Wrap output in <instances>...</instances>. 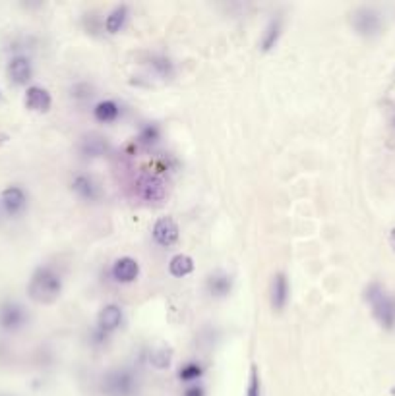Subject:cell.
Segmentation results:
<instances>
[{
    "label": "cell",
    "instance_id": "9c48e42d",
    "mask_svg": "<svg viewBox=\"0 0 395 396\" xmlns=\"http://www.w3.org/2000/svg\"><path fill=\"white\" fill-rule=\"evenodd\" d=\"M138 191L146 201H163L167 196L165 182L157 174H144L139 178Z\"/></svg>",
    "mask_w": 395,
    "mask_h": 396
},
{
    "label": "cell",
    "instance_id": "9a60e30c",
    "mask_svg": "<svg viewBox=\"0 0 395 396\" xmlns=\"http://www.w3.org/2000/svg\"><path fill=\"white\" fill-rule=\"evenodd\" d=\"M8 75L16 85H26L33 75V68H31L28 56H14L8 62Z\"/></svg>",
    "mask_w": 395,
    "mask_h": 396
},
{
    "label": "cell",
    "instance_id": "484cf974",
    "mask_svg": "<svg viewBox=\"0 0 395 396\" xmlns=\"http://www.w3.org/2000/svg\"><path fill=\"white\" fill-rule=\"evenodd\" d=\"M182 396H206V389L201 385H190Z\"/></svg>",
    "mask_w": 395,
    "mask_h": 396
},
{
    "label": "cell",
    "instance_id": "277c9868",
    "mask_svg": "<svg viewBox=\"0 0 395 396\" xmlns=\"http://www.w3.org/2000/svg\"><path fill=\"white\" fill-rule=\"evenodd\" d=\"M351 26L362 37H376L384 29V18L378 8L361 6L351 14Z\"/></svg>",
    "mask_w": 395,
    "mask_h": 396
},
{
    "label": "cell",
    "instance_id": "5b68a950",
    "mask_svg": "<svg viewBox=\"0 0 395 396\" xmlns=\"http://www.w3.org/2000/svg\"><path fill=\"white\" fill-rule=\"evenodd\" d=\"M28 321V314L16 301H4L0 306V328H4L8 333L20 331Z\"/></svg>",
    "mask_w": 395,
    "mask_h": 396
},
{
    "label": "cell",
    "instance_id": "7a4b0ae2",
    "mask_svg": "<svg viewBox=\"0 0 395 396\" xmlns=\"http://www.w3.org/2000/svg\"><path fill=\"white\" fill-rule=\"evenodd\" d=\"M368 306L372 309V315L381 328L394 331L395 328V298L381 287L380 282H370L364 290Z\"/></svg>",
    "mask_w": 395,
    "mask_h": 396
},
{
    "label": "cell",
    "instance_id": "ffe728a7",
    "mask_svg": "<svg viewBox=\"0 0 395 396\" xmlns=\"http://www.w3.org/2000/svg\"><path fill=\"white\" fill-rule=\"evenodd\" d=\"M169 271L177 279H182V277H186V274L194 271V259L190 255H186V253H179V255H174L173 259L169 261Z\"/></svg>",
    "mask_w": 395,
    "mask_h": 396
},
{
    "label": "cell",
    "instance_id": "e0dca14e",
    "mask_svg": "<svg viewBox=\"0 0 395 396\" xmlns=\"http://www.w3.org/2000/svg\"><path fill=\"white\" fill-rule=\"evenodd\" d=\"M80 151H82V155L90 159L103 157L105 153L109 151V141L99 134H88L80 141Z\"/></svg>",
    "mask_w": 395,
    "mask_h": 396
},
{
    "label": "cell",
    "instance_id": "7402d4cb",
    "mask_svg": "<svg viewBox=\"0 0 395 396\" xmlns=\"http://www.w3.org/2000/svg\"><path fill=\"white\" fill-rule=\"evenodd\" d=\"M161 139V128L155 122L144 124L138 132V141L146 147H152Z\"/></svg>",
    "mask_w": 395,
    "mask_h": 396
},
{
    "label": "cell",
    "instance_id": "4fadbf2b",
    "mask_svg": "<svg viewBox=\"0 0 395 396\" xmlns=\"http://www.w3.org/2000/svg\"><path fill=\"white\" fill-rule=\"evenodd\" d=\"M28 205V196H26V191L18 188V186H10L6 190L2 191V207H4V211L10 215V217H14V215H20L23 209Z\"/></svg>",
    "mask_w": 395,
    "mask_h": 396
},
{
    "label": "cell",
    "instance_id": "d6986e66",
    "mask_svg": "<svg viewBox=\"0 0 395 396\" xmlns=\"http://www.w3.org/2000/svg\"><path fill=\"white\" fill-rule=\"evenodd\" d=\"M128 16H130V8L126 6V4H118V6L112 8L111 12H109V16H107V20H105V29H107L111 35L118 33V31L126 26Z\"/></svg>",
    "mask_w": 395,
    "mask_h": 396
},
{
    "label": "cell",
    "instance_id": "7c38bea8",
    "mask_svg": "<svg viewBox=\"0 0 395 396\" xmlns=\"http://www.w3.org/2000/svg\"><path fill=\"white\" fill-rule=\"evenodd\" d=\"M206 290L211 298H225L233 290V277L225 271H214L206 279Z\"/></svg>",
    "mask_w": 395,
    "mask_h": 396
},
{
    "label": "cell",
    "instance_id": "52a82bcc",
    "mask_svg": "<svg viewBox=\"0 0 395 396\" xmlns=\"http://www.w3.org/2000/svg\"><path fill=\"white\" fill-rule=\"evenodd\" d=\"M179 225L173 217H161L155 225H153V240L163 247H171L179 242Z\"/></svg>",
    "mask_w": 395,
    "mask_h": 396
},
{
    "label": "cell",
    "instance_id": "83f0119b",
    "mask_svg": "<svg viewBox=\"0 0 395 396\" xmlns=\"http://www.w3.org/2000/svg\"><path fill=\"white\" fill-rule=\"evenodd\" d=\"M391 395H394V396H395V387H394V389H391Z\"/></svg>",
    "mask_w": 395,
    "mask_h": 396
},
{
    "label": "cell",
    "instance_id": "8fae6325",
    "mask_svg": "<svg viewBox=\"0 0 395 396\" xmlns=\"http://www.w3.org/2000/svg\"><path fill=\"white\" fill-rule=\"evenodd\" d=\"M125 321V311L117 304H109L105 306L98 315V328H101L103 333L111 335L112 331H117Z\"/></svg>",
    "mask_w": 395,
    "mask_h": 396
},
{
    "label": "cell",
    "instance_id": "4316f807",
    "mask_svg": "<svg viewBox=\"0 0 395 396\" xmlns=\"http://www.w3.org/2000/svg\"><path fill=\"white\" fill-rule=\"evenodd\" d=\"M389 244H391V247H394V252H395V226H394V230H391V234H389Z\"/></svg>",
    "mask_w": 395,
    "mask_h": 396
},
{
    "label": "cell",
    "instance_id": "d4e9b609",
    "mask_svg": "<svg viewBox=\"0 0 395 396\" xmlns=\"http://www.w3.org/2000/svg\"><path fill=\"white\" fill-rule=\"evenodd\" d=\"M246 396H262V379H260V371H258L256 365H252V369H250Z\"/></svg>",
    "mask_w": 395,
    "mask_h": 396
},
{
    "label": "cell",
    "instance_id": "f1b7e54d",
    "mask_svg": "<svg viewBox=\"0 0 395 396\" xmlns=\"http://www.w3.org/2000/svg\"><path fill=\"white\" fill-rule=\"evenodd\" d=\"M394 124H395V118H394Z\"/></svg>",
    "mask_w": 395,
    "mask_h": 396
},
{
    "label": "cell",
    "instance_id": "8992f818",
    "mask_svg": "<svg viewBox=\"0 0 395 396\" xmlns=\"http://www.w3.org/2000/svg\"><path fill=\"white\" fill-rule=\"evenodd\" d=\"M72 191L76 193L78 198L88 201V203H95L101 199V186L93 176L90 174H76L72 180Z\"/></svg>",
    "mask_w": 395,
    "mask_h": 396
},
{
    "label": "cell",
    "instance_id": "3957f363",
    "mask_svg": "<svg viewBox=\"0 0 395 396\" xmlns=\"http://www.w3.org/2000/svg\"><path fill=\"white\" fill-rule=\"evenodd\" d=\"M139 382L132 369L118 368L109 371L101 381V390L105 396H136Z\"/></svg>",
    "mask_w": 395,
    "mask_h": 396
},
{
    "label": "cell",
    "instance_id": "44dd1931",
    "mask_svg": "<svg viewBox=\"0 0 395 396\" xmlns=\"http://www.w3.org/2000/svg\"><path fill=\"white\" fill-rule=\"evenodd\" d=\"M171 362H173V348L171 346L161 344V346L149 352V363L155 369H167L171 365Z\"/></svg>",
    "mask_w": 395,
    "mask_h": 396
},
{
    "label": "cell",
    "instance_id": "2e32d148",
    "mask_svg": "<svg viewBox=\"0 0 395 396\" xmlns=\"http://www.w3.org/2000/svg\"><path fill=\"white\" fill-rule=\"evenodd\" d=\"M281 35H283V18H281V16H275V18H271L270 23L263 29L262 39H260V48H262L263 53L273 50V48L278 47Z\"/></svg>",
    "mask_w": 395,
    "mask_h": 396
},
{
    "label": "cell",
    "instance_id": "6da1fadb",
    "mask_svg": "<svg viewBox=\"0 0 395 396\" xmlns=\"http://www.w3.org/2000/svg\"><path fill=\"white\" fill-rule=\"evenodd\" d=\"M28 294L35 304H55L63 294V274L51 265L37 267L29 279Z\"/></svg>",
    "mask_w": 395,
    "mask_h": 396
},
{
    "label": "cell",
    "instance_id": "cb8c5ba5",
    "mask_svg": "<svg viewBox=\"0 0 395 396\" xmlns=\"http://www.w3.org/2000/svg\"><path fill=\"white\" fill-rule=\"evenodd\" d=\"M201 375H204V368H201V363L198 362H188L186 365H182L181 371H179V379L184 382L198 381Z\"/></svg>",
    "mask_w": 395,
    "mask_h": 396
},
{
    "label": "cell",
    "instance_id": "ba28073f",
    "mask_svg": "<svg viewBox=\"0 0 395 396\" xmlns=\"http://www.w3.org/2000/svg\"><path fill=\"white\" fill-rule=\"evenodd\" d=\"M289 298H291V287H289V279L285 273H278L271 280V308L273 311H283L289 304Z\"/></svg>",
    "mask_w": 395,
    "mask_h": 396
},
{
    "label": "cell",
    "instance_id": "30bf717a",
    "mask_svg": "<svg viewBox=\"0 0 395 396\" xmlns=\"http://www.w3.org/2000/svg\"><path fill=\"white\" fill-rule=\"evenodd\" d=\"M112 279L117 282H122V284H128V282H134L138 279L139 274V263L134 257H118L115 263H112L111 269Z\"/></svg>",
    "mask_w": 395,
    "mask_h": 396
},
{
    "label": "cell",
    "instance_id": "ac0fdd59",
    "mask_svg": "<svg viewBox=\"0 0 395 396\" xmlns=\"http://www.w3.org/2000/svg\"><path fill=\"white\" fill-rule=\"evenodd\" d=\"M93 117L95 120L101 124H111L115 120H118L120 117V107H118L117 101L112 99H105V101H99L93 109Z\"/></svg>",
    "mask_w": 395,
    "mask_h": 396
},
{
    "label": "cell",
    "instance_id": "5bb4252c",
    "mask_svg": "<svg viewBox=\"0 0 395 396\" xmlns=\"http://www.w3.org/2000/svg\"><path fill=\"white\" fill-rule=\"evenodd\" d=\"M53 105V97L45 87L31 85L26 91V107L33 112H49Z\"/></svg>",
    "mask_w": 395,
    "mask_h": 396
},
{
    "label": "cell",
    "instance_id": "603a6c76",
    "mask_svg": "<svg viewBox=\"0 0 395 396\" xmlns=\"http://www.w3.org/2000/svg\"><path fill=\"white\" fill-rule=\"evenodd\" d=\"M149 64H152L153 72H155V74H157V75H161V77H171V75L174 74L173 62L169 60L167 56H161V55L152 56V60H149Z\"/></svg>",
    "mask_w": 395,
    "mask_h": 396
}]
</instances>
